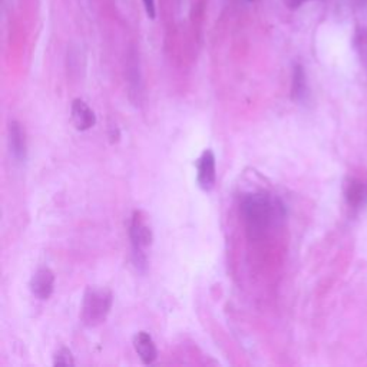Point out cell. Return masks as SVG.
Instances as JSON below:
<instances>
[{
	"mask_svg": "<svg viewBox=\"0 0 367 367\" xmlns=\"http://www.w3.org/2000/svg\"><path fill=\"white\" fill-rule=\"evenodd\" d=\"M9 147L10 154L18 162H25L27 157L26 134L18 121H12L9 125Z\"/></svg>",
	"mask_w": 367,
	"mask_h": 367,
	"instance_id": "8",
	"label": "cell"
},
{
	"mask_svg": "<svg viewBox=\"0 0 367 367\" xmlns=\"http://www.w3.org/2000/svg\"><path fill=\"white\" fill-rule=\"evenodd\" d=\"M114 296L108 288L89 287L82 303L81 318L88 327H97L102 325L112 309Z\"/></svg>",
	"mask_w": 367,
	"mask_h": 367,
	"instance_id": "2",
	"label": "cell"
},
{
	"mask_svg": "<svg viewBox=\"0 0 367 367\" xmlns=\"http://www.w3.org/2000/svg\"><path fill=\"white\" fill-rule=\"evenodd\" d=\"M132 343H134V349L136 351V355L140 356L144 364H152L157 360L158 350L149 333L147 331L136 333L134 336Z\"/></svg>",
	"mask_w": 367,
	"mask_h": 367,
	"instance_id": "9",
	"label": "cell"
},
{
	"mask_svg": "<svg viewBox=\"0 0 367 367\" xmlns=\"http://www.w3.org/2000/svg\"><path fill=\"white\" fill-rule=\"evenodd\" d=\"M309 89H307V81H305V72L301 65L294 66L293 72V86H292V98L296 102H304L307 99Z\"/></svg>",
	"mask_w": 367,
	"mask_h": 367,
	"instance_id": "10",
	"label": "cell"
},
{
	"mask_svg": "<svg viewBox=\"0 0 367 367\" xmlns=\"http://www.w3.org/2000/svg\"><path fill=\"white\" fill-rule=\"evenodd\" d=\"M53 364L55 366H66V367L69 366V367H72L75 364L73 356H72V351L69 349H65V347L59 349L56 351L55 357H53Z\"/></svg>",
	"mask_w": 367,
	"mask_h": 367,
	"instance_id": "13",
	"label": "cell"
},
{
	"mask_svg": "<svg viewBox=\"0 0 367 367\" xmlns=\"http://www.w3.org/2000/svg\"><path fill=\"white\" fill-rule=\"evenodd\" d=\"M55 288V274L51 268L42 267L30 280V292L39 300H48Z\"/></svg>",
	"mask_w": 367,
	"mask_h": 367,
	"instance_id": "5",
	"label": "cell"
},
{
	"mask_svg": "<svg viewBox=\"0 0 367 367\" xmlns=\"http://www.w3.org/2000/svg\"><path fill=\"white\" fill-rule=\"evenodd\" d=\"M346 198L351 207L356 208L363 205L367 200V188L364 184L357 179H350L346 188Z\"/></svg>",
	"mask_w": 367,
	"mask_h": 367,
	"instance_id": "11",
	"label": "cell"
},
{
	"mask_svg": "<svg viewBox=\"0 0 367 367\" xmlns=\"http://www.w3.org/2000/svg\"><path fill=\"white\" fill-rule=\"evenodd\" d=\"M197 181L200 188L205 192H210L216 187V155L211 149H205L197 161Z\"/></svg>",
	"mask_w": 367,
	"mask_h": 367,
	"instance_id": "4",
	"label": "cell"
},
{
	"mask_svg": "<svg viewBox=\"0 0 367 367\" xmlns=\"http://www.w3.org/2000/svg\"><path fill=\"white\" fill-rule=\"evenodd\" d=\"M144 2V6H145V12L148 16L151 19H155V14H157V10H155V0H142Z\"/></svg>",
	"mask_w": 367,
	"mask_h": 367,
	"instance_id": "14",
	"label": "cell"
},
{
	"mask_svg": "<svg viewBox=\"0 0 367 367\" xmlns=\"http://www.w3.org/2000/svg\"><path fill=\"white\" fill-rule=\"evenodd\" d=\"M127 82L129 90V99L134 105L142 102V78L140 71V60L135 55H131L127 64Z\"/></svg>",
	"mask_w": 367,
	"mask_h": 367,
	"instance_id": "6",
	"label": "cell"
},
{
	"mask_svg": "<svg viewBox=\"0 0 367 367\" xmlns=\"http://www.w3.org/2000/svg\"><path fill=\"white\" fill-rule=\"evenodd\" d=\"M356 49L359 52V56L362 59L363 65L367 69V30L359 29L356 35Z\"/></svg>",
	"mask_w": 367,
	"mask_h": 367,
	"instance_id": "12",
	"label": "cell"
},
{
	"mask_svg": "<svg viewBox=\"0 0 367 367\" xmlns=\"http://www.w3.org/2000/svg\"><path fill=\"white\" fill-rule=\"evenodd\" d=\"M250 2H253V0H250Z\"/></svg>",
	"mask_w": 367,
	"mask_h": 367,
	"instance_id": "16",
	"label": "cell"
},
{
	"mask_svg": "<svg viewBox=\"0 0 367 367\" xmlns=\"http://www.w3.org/2000/svg\"><path fill=\"white\" fill-rule=\"evenodd\" d=\"M129 237L132 244V257L134 263L138 268L144 270L147 267V255L145 250L152 244V231L142 218L140 211H135L131 225H129Z\"/></svg>",
	"mask_w": 367,
	"mask_h": 367,
	"instance_id": "3",
	"label": "cell"
},
{
	"mask_svg": "<svg viewBox=\"0 0 367 367\" xmlns=\"http://www.w3.org/2000/svg\"><path fill=\"white\" fill-rule=\"evenodd\" d=\"M241 214L251 238L263 237L267 229L286 217L284 204L267 192L247 194L241 201Z\"/></svg>",
	"mask_w": 367,
	"mask_h": 367,
	"instance_id": "1",
	"label": "cell"
},
{
	"mask_svg": "<svg viewBox=\"0 0 367 367\" xmlns=\"http://www.w3.org/2000/svg\"><path fill=\"white\" fill-rule=\"evenodd\" d=\"M309 2V0H284V3L290 8V9H296L300 8L303 3Z\"/></svg>",
	"mask_w": 367,
	"mask_h": 367,
	"instance_id": "15",
	"label": "cell"
},
{
	"mask_svg": "<svg viewBox=\"0 0 367 367\" xmlns=\"http://www.w3.org/2000/svg\"><path fill=\"white\" fill-rule=\"evenodd\" d=\"M71 116L75 128L78 131H88L97 124V115L82 99H75L71 106Z\"/></svg>",
	"mask_w": 367,
	"mask_h": 367,
	"instance_id": "7",
	"label": "cell"
}]
</instances>
